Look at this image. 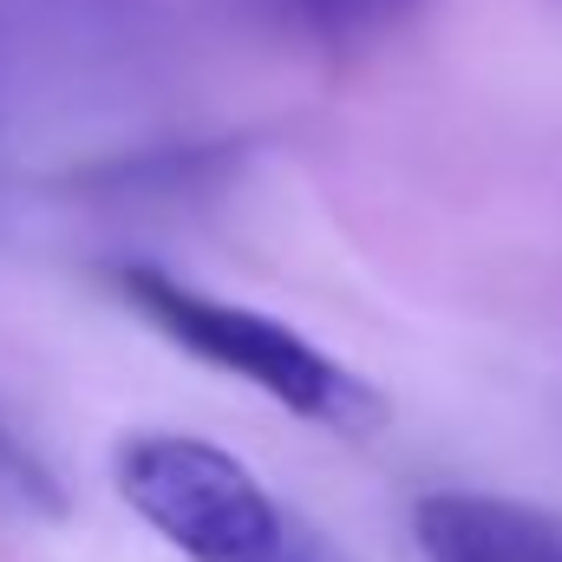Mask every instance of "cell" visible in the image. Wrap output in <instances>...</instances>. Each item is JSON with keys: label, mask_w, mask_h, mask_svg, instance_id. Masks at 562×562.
<instances>
[{"label": "cell", "mask_w": 562, "mask_h": 562, "mask_svg": "<svg viewBox=\"0 0 562 562\" xmlns=\"http://www.w3.org/2000/svg\"><path fill=\"white\" fill-rule=\"evenodd\" d=\"M0 510H13V517H59L66 510L53 464L20 438V425L7 413H0Z\"/></svg>", "instance_id": "cell-5"}, {"label": "cell", "mask_w": 562, "mask_h": 562, "mask_svg": "<svg viewBox=\"0 0 562 562\" xmlns=\"http://www.w3.org/2000/svg\"><path fill=\"white\" fill-rule=\"evenodd\" d=\"M119 288L132 294V307H138L164 340H177L203 367H223V373L249 380L256 393H269L288 413H301V419H314V425L373 419L367 380L347 373L334 353H321L307 334H294L276 314H256L243 301L203 294V288L164 276V269H144V262H125L119 269Z\"/></svg>", "instance_id": "cell-2"}, {"label": "cell", "mask_w": 562, "mask_h": 562, "mask_svg": "<svg viewBox=\"0 0 562 562\" xmlns=\"http://www.w3.org/2000/svg\"><path fill=\"white\" fill-rule=\"evenodd\" d=\"M269 33L327 53V59H353L373 53L380 40H393L400 26H413L431 0H243Z\"/></svg>", "instance_id": "cell-4"}, {"label": "cell", "mask_w": 562, "mask_h": 562, "mask_svg": "<svg viewBox=\"0 0 562 562\" xmlns=\"http://www.w3.org/2000/svg\"><path fill=\"white\" fill-rule=\"evenodd\" d=\"M413 543L425 562H562V517L517 497L431 491L413 504Z\"/></svg>", "instance_id": "cell-3"}, {"label": "cell", "mask_w": 562, "mask_h": 562, "mask_svg": "<svg viewBox=\"0 0 562 562\" xmlns=\"http://www.w3.org/2000/svg\"><path fill=\"white\" fill-rule=\"evenodd\" d=\"M119 497L190 562H321L269 484L196 431H132L112 451Z\"/></svg>", "instance_id": "cell-1"}]
</instances>
